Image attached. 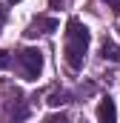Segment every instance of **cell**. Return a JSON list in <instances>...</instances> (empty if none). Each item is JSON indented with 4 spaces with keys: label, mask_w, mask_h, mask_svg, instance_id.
<instances>
[{
    "label": "cell",
    "mask_w": 120,
    "mask_h": 123,
    "mask_svg": "<svg viewBox=\"0 0 120 123\" xmlns=\"http://www.w3.org/2000/svg\"><path fill=\"white\" fill-rule=\"evenodd\" d=\"M6 23V6H0V26Z\"/></svg>",
    "instance_id": "11"
},
{
    "label": "cell",
    "mask_w": 120,
    "mask_h": 123,
    "mask_svg": "<svg viewBox=\"0 0 120 123\" xmlns=\"http://www.w3.org/2000/svg\"><path fill=\"white\" fill-rule=\"evenodd\" d=\"M9 63H12V55H9V52H3V49H0V72H3V69H6V66H9Z\"/></svg>",
    "instance_id": "9"
},
{
    "label": "cell",
    "mask_w": 120,
    "mask_h": 123,
    "mask_svg": "<svg viewBox=\"0 0 120 123\" xmlns=\"http://www.w3.org/2000/svg\"><path fill=\"white\" fill-rule=\"evenodd\" d=\"M49 6H52V9H57V6H63V0H49Z\"/></svg>",
    "instance_id": "12"
},
{
    "label": "cell",
    "mask_w": 120,
    "mask_h": 123,
    "mask_svg": "<svg viewBox=\"0 0 120 123\" xmlns=\"http://www.w3.org/2000/svg\"><path fill=\"white\" fill-rule=\"evenodd\" d=\"M100 57H103V60H112V63H120V46L112 37H103V43H100Z\"/></svg>",
    "instance_id": "6"
},
{
    "label": "cell",
    "mask_w": 120,
    "mask_h": 123,
    "mask_svg": "<svg viewBox=\"0 0 120 123\" xmlns=\"http://www.w3.org/2000/svg\"><path fill=\"white\" fill-rule=\"evenodd\" d=\"M89 43H91V31L83 26V20L69 17L63 55H66V63H69L72 72H80V69H83V60H86V55H89Z\"/></svg>",
    "instance_id": "1"
},
{
    "label": "cell",
    "mask_w": 120,
    "mask_h": 123,
    "mask_svg": "<svg viewBox=\"0 0 120 123\" xmlns=\"http://www.w3.org/2000/svg\"><path fill=\"white\" fill-rule=\"evenodd\" d=\"M43 123H69V117H66V115H49Z\"/></svg>",
    "instance_id": "8"
},
{
    "label": "cell",
    "mask_w": 120,
    "mask_h": 123,
    "mask_svg": "<svg viewBox=\"0 0 120 123\" xmlns=\"http://www.w3.org/2000/svg\"><path fill=\"white\" fill-rule=\"evenodd\" d=\"M0 112H3V123H20L29 117V106L23 103V94L12 86H6V97L0 103Z\"/></svg>",
    "instance_id": "2"
},
{
    "label": "cell",
    "mask_w": 120,
    "mask_h": 123,
    "mask_svg": "<svg viewBox=\"0 0 120 123\" xmlns=\"http://www.w3.org/2000/svg\"><path fill=\"white\" fill-rule=\"evenodd\" d=\"M49 31H57V20H54V17H43V14H40V17H34L29 26H26L23 34H26L29 40H34V37H40V34H49Z\"/></svg>",
    "instance_id": "4"
},
{
    "label": "cell",
    "mask_w": 120,
    "mask_h": 123,
    "mask_svg": "<svg viewBox=\"0 0 120 123\" xmlns=\"http://www.w3.org/2000/svg\"><path fill=\"white\" fill-rule=\"evenodd\" d=\"M103 3H106L112 12H117V14H120V0H103Z\"/></svg>",
    "instance_id": "10"
},
{
    "label": "cell",
    "mask_w": 120,
    "mask_h": 123,
    "mask_svg": "<svg viewBox=\"0 0 120 123\" xmlns=\"http://www.w3.org/2000/svg\"><path fill=\"white\" fill-rule=\"evenodd\" d=\"M46 103L57 109V106H63V103H69V92H66V89H54V92L49 94V100H46Z\"/></svg>",
    "instance_id": "7"
},
{
    "label": "cell",
    "mask_w": 120,
    "mask_h": 123,
    "mask_svg": "<svg viewBox=\"0 0 120 123\" xmlns=\"http://www.w3.org/2000/svg\"><path fill=\"white\" fill-rule=\"evenodd\" d=\"M14 63H17V72H20L23 80H37L40 72H43V55H40V49H20Z\"/></svg>",
    "instance_id": "3"
},
{
    "label": "cell",
    "mask_w": 120,
    "mask_h": 123,
    "mask_svg": "<svg viewBox=\"0 0 120 123\" xmlns=\"http://www.w3.org/2000/svg\"><path fill=\"white\" fill-rule=\"evenodd\" d=\"M12 3H20V0H12Z\"/></svg>",
    "instance_id": "13"
},
{
    "label": "cell",
    "mask_w": 120,
    "mask_h": 123,
    "mask_svg": "<svg viewBox=\"0 0 120 123\" xmlns=\"http://www.w3.org/2000/svg\"><path fill=\"white\" fill-rule=\"evenodd\" d=\"M97 120L100 123H117V109H114V100L112 97H103L97 103Z\"/></svg>",
    "instance_id": "5"
}]
</instances>
